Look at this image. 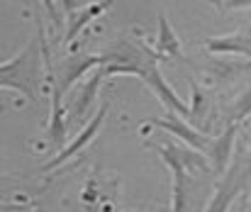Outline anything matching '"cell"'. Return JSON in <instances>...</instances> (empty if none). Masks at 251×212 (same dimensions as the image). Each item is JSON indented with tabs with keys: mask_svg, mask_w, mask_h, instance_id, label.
<instances>
[{
	"mask_svg": "<svg viewBox=\"0 0 251 212\" xmlns=\"http://www.w3.org/2000/svg\"><path fill=\"white\" fill-rule=\"evenodd\" d=\"M159 151V156L164 159L171 173H173V208L171 212H190L193 208V190L198 188L195 181V171L198 173H210L212 163L210 159L193 149V146H183L176 141H168L161 146H154Z\"/></svg>",
	"mask_w": 251,
	"mask_h": 212,
	"instance_id": "6da1fadb",
	"label": "cell"
},
{
	"mask_svg": "<svg viewBox=\"0 0 251 212\" xmlns=\"http://www.w3.org/2000/svg\"><path fill=\"white\" fill-rule=\"evenodd\" d=\"M47 61V42L39 29V37L29 39V44L17 56L0 64V85L22 93L27 100H37L42 95Z\"/></svg>",
	"mask_w": 251,
	"mask_h": 212,
	"instance_id": "7a4b0ae2",
	"label": "cell"
},
{
	"mask_svg": "<svg viewBox=\"0 0 251 212\" xmlns=\"http://www.w3.org/2000/svg\"><path fill=\"white\" fill-rule=\"evenodd\" d=\"M147 125H151V127H159V130H164L168 134H176L180 141H185V146H193V149H198V151H207V146H210V137L207 134H202V132H198L195 127H190L180 115H176V112H168L166 117H149V120H144Z\"/></svg>",
	"mask_w": 251,
	"mask_h": 212,
	"instance_id": "3957f363",
	"label": "cell"
},
{
	"mask_svg": "<svg viewBox=\"0 0 251 212\" xmlns=\"http://www.w3.org/2000/svg\"><path fill=\"white\" fill-rule=\"evenodd\" d=\"M251 178V171H244L239 166H234L215 188V195L210 200V205L205 208V212H229V205L237 200V195L244 190L247 181Z\"/></svg>",
	"mask_w": 251,
	"mask_h": 212,
	"instance_id": "277c9868",
	"label": "cell"
},
{
	"mask_svg": "<svg viewBox=\"0 0 251 212\" xmlns=\"http://www.w3.org/2000/svg\"><path fill=\"white\" fill-rule=\"evenodd\" d=\"M110 61V54H71L61 66H59V80L56 85L61 88V93H66L81 76H85L90 69H98L102 64Z\"/></svg>",
	"mask_w": 251,
	"mask_h": 212,
	"instance_id": "5b68a950",
	"label": "cell"
},
{
	"mask_svg": "<svg viewBox=\"0 0 251 212\" xmlns=\"http://www.w3.org/2000/svg\"><path fill=\"white\" fill-rule=\"evenodd\" d=\"M105 115H107V105H102V107H100V110H98V112L93 115V120H90V122L85 125L83 130H81V132L76 134V139L69 141V144H66V146H64V149L59 151V156H54V159H51L49 163H44V168H42V171H51V168H59L61 163H66L69 159H74V156H76V154H78V151L83 149L88 141L95 139V134L100 132V127H102V122H105Z\"/></svg>",
	"mask_w": 251,
	"mask_h": 212,
	"instance_id": "8992f818",
	"label": "cell"
},
{
	"mask_svg": "<svg viewBox=\"0 0 251 212\" xmlns=\"http://www.w3.org/2000/svg\"><path fill=\"white\" fill-rule=\"evenodd\" d=\"M237 132H239V125H227V130L220 137L210 139V146H207L205 156L210 159L215 176H227V166H229V156H232V149H234Z\"/></svg>",
	"mask_w": 251,
	"mask_h": 212,
	"instance_id": "52a82bcc",
	"label": "cell"
},
{
	"mask_svg": "<svg viewBox=\"0 0 251 212\" xmlns=\"http://www.w3.org/2000/svg\"><path fill=\"white\" fill-rule=\"evenodd\" d=\"M107 78V71H105V64L102 66H98V69L90 73V78L83 83V88L78 90V98H76V103H74V107H71V117L74 120H83L85 112L90 110V105H93V100L98 98V90H100V85H102V80Z\"/></svg>",
	"mask_w": 251,
	"mask_h": 212,
	"instance_id": "ba28073f",
	"label": "cell"
},
{
	"mask_svg": "<svg viewBox=\"0 0 251 212\" xmlns=\"http://www.w3.org/2000/svg\"><path fill=\"white\" fill-rule=\"evenodd\" d=\"M110 5H112V0H100V2H90L85 7H78L74 15L66 17V34H64V39L66 42H74L81 34V29H83L85 25H90L95 17H100Z\"/></svg>",
	"mask_w": 251,
	"mask_h": 212,
	"instance_id": "9c48e42d",
	"label": "cell"
},
{
	"mask_svg": "<svg viewBox=\"0 0 251 212\" xmlns=\"http://www.w3.org/2000/svg\"><path fill=\"white\" fill-rule=\"evenodd\" d=\"M61 95L64 93L54 80L51 83V120H49V127H47V137L59 149L66 146V117H64V107H61Z\"/></svg>",
	"mask_w": 251,
	"mask_h": 212,
	"instance_id": "30bf717a",
	"label": "cell"
},
{
	"mask_svg": "<svg viewBox=\"0 0 251 212\" xmlns=\"http://www.w3.org/2000/svg\"><path fill=\"white\" fill-rule=\"evenodd\" d=\"M202 47L212 54H239V56H251V37L247 34H225V37H212L205 39Z\"/></svg>",
	"mask_w": 251,
	"mask_h": 212,
	"instance_id": "8fae6325",
	"label": "cell"
},
{
	"mask_svg": "<svg viewBox=\"0 0 251 212\" xmlns=\"http://www.w3.org/2000/svg\"><path fill=\"white\" fill-rule=\"evenodd\" d=\"M154 54H159V56H173V59H183L180 42H178L173 27L168 25V20H166L164 12H159V37H156Z\"/></svg>",
	"mask_w": 251,
	"mask_h": 212,
	"instance_id": "7c38bea8",
	"label": "cell"
},
{
	"mask_svg": "<svg viewBox=\"0 0 251 212\" xmlns=\"http://www.w3.org/2000/svg\"><path fill=\"white\" fill-rule=\"evenodd\" d=\"M190 93H193V103H190L188 122H190V125H195V130L205 134V117L210 115V100H207L205 90H202L195 80H190Z\"/></svg>",
	"mask_w": 251,
	"mask_h": 212,
	"instance_id": "4fadbf2b",
	"label": "cell"
},
{
	"mask_svg": "<svg viewBox=\"0 0 251 212\" xmlns=\"http://www.w3.org/2000/svg\"><path fill=\"white\" fill-rule=\"evenodd\" d=\"M247 117H251V85L229 105V110H227V125H242Z\"/></svg>",
	"mask_w": 251,
	"mask_h": 212,
	"instance_id": "5bb4252c",
	"label": "cell"
},
{
	"mask_svg": "<svg viewBox=\"0 0 251 212\" xmlns=\"http://www.w3.org/2000/svg\"><path fill=\"white\" fill-rule=\"evenodd\" d=\"M220 10H249L251 0H212Z\"/></svg>",
	"mask_w": 251,
	"mask_h": 212,
	"instance_id": "9a60e30c",
	"label": "cell"
},
{
	"mask_svg": "<svg viewBox=\"0 0 251 212\" xmlns=\"http://www.w3.org/2000/svg\"><path fill=\"white\" fill-rule=\"evenodd\" d=\"M42 5H44V10H47V15H49V20L54 22V25H59L61 22V17H59V10H56V5H54V0H39Z\"/></svg>",
	"mask_w": 251,
	"mask_h": 212,
	"instance_id": "2e32d148",
	"label": "cell"
},
{
	"mask_svg": "<svg viewBox=\"0 0 251 212\" xmlns=\"http://www.w3.org/2000/svg\"><path fill=\"white\" fill-rule=\"evenodd\" d=\"M61 5H64V15H66V17L78 10V0H61Z\"/></svg>",
	"mask_w": 251,
	"mask_h": 212,
	"instance_id": "e0dca14e",
	"label": "cell"
},
{
	"mask_svg": "<svg viewBox=\"0 0 251 212\" xmlns=\"http://www.w3.org/2000/svg\"><path fill=\"white\" fill-rule=\"evenodd\" d=\"M247 212H251V205H247Z\"/></svg>",
	"mask_w": 251,
	"mask_h": 212,
	"instance_id": "ac0fdd59",
	"label": "cell"
},
{
	"mask_svg": "<svg viewBox=\"0 0 251 212\" xmlns=\"http://www.w3.org/2000/svg\"><path fill=\"white\" fill-rule=\"evenodd\" d=\"M154 212H161V210H154Z\"/></svg>",
	"mask_w": 251,
	"mask_h": 212,
	"instance_id": "d6986e66",
	"label": "cell"
}]
</instances>
